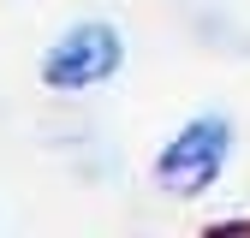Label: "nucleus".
Wrapping results in <instances>:
<instances>
[{
    "instance_id": "obj_2",
    "label": "nucleus",
    "mask_w": 250,
    "mask_h": 238,
    "mask_svg": "<svg viewBox=\"0 0 250 238\" xmlns=\"http://www.w3.org/2000/svg\"><path fill=\"white\" fill-rule=\"evenodd\" d=\"M125 72V30L113 18H72L66 30H54L42 60H36V78L48 96H89Z\"/></svg>"
},
{
    "instance_id": "obj_1",
    "label": "nucleus",
    "mask_w": 250,
    "mask_h": 238,
    "mask_svg": "<svg viewBox=\"0 0 250 238\" xmlns=\"http://www.w3.org/2000/svg\"><path fill=\"white\" fill-rule=\"evenodd\" d=\"M232 155H238V119H232L227 107H197V113H185L179 125L167 131L161 149H155L149 178H155L161 197L197 202V197H208V191L227 178Z\"/></svg>"
}]
</instances>
